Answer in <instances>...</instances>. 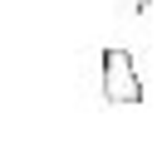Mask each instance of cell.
Here are the masks:
<instances>
[{"mask_svg": "<svg viewBox=\"0 0 157 157\" xmlns=\"http://www.w3.org/2000/svg\"><path fill=\"white\" fill-rule=\"evenodd\" d=\"M98 98L108 108H132L142 103V74L128 44H103L98 49Z\"/></svg>", "mask_w": 157, "mask_h": 157, "instance_id": "1", "label": "cell"}, {"mask_svg": "<svg viewBox=\"0 0 157 157\" xmlns=\"http://www.w3.org/2000/svg\"><path fill=\"white\" fill-rule=\"evenodd\" d=\"M152 5H157V0H113V15H118V25L142 29V25H147V15H152Z\"/></svg>", "mask_w": 157, "mask_h": 157, "instance_id": "2", "label": "cell"}]
</instances>
